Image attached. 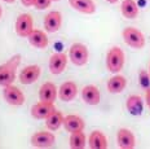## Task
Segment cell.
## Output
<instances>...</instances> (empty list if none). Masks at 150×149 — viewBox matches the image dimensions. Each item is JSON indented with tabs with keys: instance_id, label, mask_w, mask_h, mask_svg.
Masks as SVG:
<instances>
[{
	"instance_id": "5b68a950",
	"label": "cell",
	"mask_w": 150,
	"mask_h": 149,
	"mask_svg": "<svg viewBox=\"0 0 150 149\" xmlns=\"http://www.w3.org/2000/svg\"><path fill=\"white\" fill-rule=\"evenodd\" d=\"M3 96H4V100L7 101L9 105H13V106H20V105H23V102H25L23 92L21 91L18 87H16L13 84L4 87Z\"/></svg>"
},
{
	"instance_id": "44dd1931",
	"label": "cell",
	"mask_w": 150,
	"mask_h": 149,
	"mask_svg": "<svg viewBox=\"0 0 150 149\" xmlns=\"http://www.w3.org/2000/svg\"><path fill=\"white\" fill-rule=\"evenodd\" d=\"M126 86H127V79L123 75H119V74L111 77L108 80V91L110 94H120L126 88Z\"/></svg>"
},
{
	"instance_id": "7c38bea8",
	"label": "cell",
	"mask_w": 150,
	"mask_h": 149,
	"mask_svg": "<svg viewBox=\"0 0 150 149\" xmlns=\"http://www.w3.org/2000/svg\"><path fill=\"white\" fill-rule=\"evenodd\" d=\"M54 106L51 102H44L40 101L35 104L33 108H31V116H33L35 119H45L49 114H52L54 111Z\"/></svg>"
},
{
	"instance_id": "ac0fdd59",
	"label": "cell",
	"mask_w": 150,
	"mask_h": 149,
	"mask_svg": "<svg viewBox=\"0 0 150 149\" xmlns=\"http://www.w3.org/2000/svg\"><path fill=\"white\" fill-rule=\"evenodd\" d=\"M69 4L73 9L84 14H93L96 12V4L93 0H69Z\"/></svg>"
},
{
	"instance_id": "9a60e30c",
	"label": "cell",
	"mask_w": 150,
	"mask_h": 149,
	"mask_svg": "<svg viewBox=\"0 0 150 149\" xmlns=\"http://www.w3.org/2000/svg\"><path fill=\"white\" fill-rule=\"evenodd\" d=\"M57 94H58L57 87L51 82H45L39 89V99H40V101L51 102V104H53V102L56 101Z\"/></svg>"
},
{
	"instance_id": "f1b7e54d",
	"label": "cell",
	"mask_w": 150,
	"mask_h": 149,
	"mask_svg": "<svg viewBox=\"0 0 150 149\" xmlns=\"http://www.w3.org/2000/svg\"><path fill=\"white\" fill-rule=\"evenodd\" d=\"M3 1H5V3H8V4H11V3H14L16 0H3Z\"/></svg>"
},
{
	"instance_id": "4dcf8cb0",
	"label": "cell",
	"mask_w": 150,
	"mask_h": 149,
	"mask_svg": "<svg viewBox=\"0 0 150 149\" xmlns=\"http://www.w3.org/2000/svg\"><path fill=\"white\" fill-rule=\"evenodd\" d=\"M149 77H150V66H149Z\"/></svg>"
},
{
	"instance_id": "6da1fadb",
	"label": "cell",
	"mask_w": 150,
	"mask_h": 149,
	"mask_svg": "<svg viewBox=\"0 0 150 149\" xmlns=\"http://www.w3.org/2000/svg\"><path fill=\"white\" fill-rule=\"evenodd\" d=\"M20 61L21 56L16 55L5 64L0 65V86L1 87L13 84V82L16 80V74H17Z\"/></svg>"
},
{
	"instance_id": "d6986e66",
	"label": "cell",
	"mask_w": 150,
	"mask_h": 149,
	"mask_svg": "<svg viewBox=\"0 0 150 149\" xmlns=\"http://www.w3.org/2000/svg\"><path fill=\"white\" fill-rule=\"evenodd\" d=\"M88 145L91 149H106L108 148V139L104 135V132L98 131H92L88 138Z\"/></svg>"
},
{
	"instance_id": "7a4b0ae2",
	"label": "cell",
	"mask_w": 150,
	"mask_h": 149,
	"mask_svg": "<svg viewBox=\"0 0 150 149\" xmlns=\"http://www.w3.org/2000/svg\"><path fill=\"white\" fill-rule=\"evenodd\" d=\"M124 52L119 47H112L106 55V67L112 74H118L124 66Z\"/></svg>"
},
{
	"instance_id": "9c48e42d",
	"label": "cell",
	"mask_w": 150,
	"mask_h": 149,
	"mask_svg": "<svg viewBox=\"0 0 150 149\" xmlns=\"http://www.w3.org/2000/svg\"><path fill=\"white\" fill-rule=\"evenodd\" d=\"M62 25V16L60 12L52 11L44 17V29L47 33H57Z\"/></svg>"
},
{
	"instance_id": "8992f818",
	"label": "cell",
	"mask_w": 150,
	"mask_h": 149,
	"mask_svg": "<svg viewBox=\"0 0 150 149\" xmlns=\"http://www.w3.org/2000/svg\"><path fill=\"white\" fill-rule=\"evenodd\" d=\"M34 30V21L33 17L29 13L20 14L16 20V33L17 35L22 36V38H27Z\"/></svg>"
},
{
	"instance_id": "d4e9b609",
	"label": "cell",
	"mask_w": 150,
	"mask_h": 149,
	"mask_svg": "<svg viewBox=\"0 0 150 149\" xmlns=\"http://www.w3.org/2000/svg\"><path fill=\"white\" fill-rule=\"evenodd\" d=\"M52 0H35V3H34V7L36 9H39V11H43V9H47L51 5Z\"/></svg>"
},
{
	"instance_id": "30bf717a",
	"label": "cell",
	"mask_w": 150,
	"mask_h": 149,
	"mask_svg": "<svg viewBox=\"0 0 150 149\" xmlns=\"http://www.w3.org/2000/svg\"><path fill=\"white\" fill-rule=\"evenodd\" d=\"M66 65H67V56L65 53H62V52L52 55L51 58H49V70L54 75L61 74L65 70Z\"/></svg>"
},
{
	"instance_id": "1f68e13d",
	"label": "cell",
	"mask_w": 150,
	"mask_h": 149,
	"mask_svg": "<svg viewBox=\"0 0 150 149\" xmlns=\"http://www.w3.org/2000/svg\"><path fill=\"white\" fill-rule=\"evenodd\" d=\"M52 1H58V0H52Z\"/></svg>"
},
{
	"instance_id": "3957f363",
	"label": "cell",
	"mask_w": 150,
	"mask_h": 149,
	"mask_svg": "<svg viewBox=\"0 0 150 149\" xmlns=\"http://www.w3.org/2000/svg\"><path fill=\"white\" fill-rule=\"evenodd\" d=\"M123 35V40L127 45H129L131 48H135V49H141L145 47V36L144 34L140 31L139 29L132 26H128L123 30L122 33Z\"/></svg>"
},
{
	"instance_id": "4fadbf2b",
	"label": "cell",
	"mask_w": 150,
	"mask_h": 149,
	"mask_svg": "<svg viewBox=\"0 0 150 149\" xmlns=\"http://www.w3.org/2000/svg\"><path fill=\"white\" fill-rule=\"evenodd\" d=\"M64 127L67 132H78V131H83L86 123H84L83 118L75 114H70V116L64 117Z\"/></svg>"
},
{
	"instance_id": "4316f807",
	"label": "cell",
	"mask_w": 150,
	"mask_h": 149,
	"mask_svg": "<svg viewBox=\"0 0 150 149\" xmlns=\"http://www.w3.org/2000/svg\"><path fill=\"white\" fill-rule=\"evenodd\" d=\"M145 100H146V104H148V106H149V109H150V88H148V91H146Z\"/></svg>"
},
{
	"instance_id": "83f0119b",
	"label": "cell",
	"mask_w": 150,
	"mask_h": 149,
	"mask_svg": "<svg viewBox=\"0 0 150 149\" xmlns=\"http://www.w3.org/2000/svg\"><path fill=\"white\" fill-rule=\"evenodd\" d=\"M108 3H110V4H115V3L118 1V0H106Z\"/></svg>"
},
{
	"instance_id": "603a6c76",
	"label": "cell",
	"mask_w": 150,
	"mask_h": 149,
	"mask_svg": "<svg viewBox=\"0 0 150 149\" xmlns=\"http://www.w3.org/2000/svg\"><path fill=\"white\" fill-rule=\"evenodd\" d=\"M45 125L48 127V130H51V131H57L64 125V116H62V113L58 110H54L52 114H49L45 118Z\"/></svg>"
},
{
	"instance_id": "52a82bcc",
	"label": "cell",
	"mask_w": 150,
	"mask_h": 149,
	"mask_svg": "<svg viewBox=\"0 0 150 149\" xmlns=\"http://www.w3.org/2000/svg\"><path fill=\"white\" fill-rule=\"evenodd\" d=\"M56 143L54 133L48 131H39L31 136V145L35 148H51Z\"/></svg>"
},
{
	"instance_id": "f546056e",
	"label": "cell",
	"mask_w": 150,
	"mask_h": 149,
	"mask_svg": "<svg viewBox=\"0 0 150 149\" xmlns=\"http://www.w3.org/2000/svg\"><path fill=\"white\" fill-rule=\"evenodd\" d=\"M1 14H3V8H1V5H0V18H1Z\"/></svg>"
},
{
	"instance_id": "e0dca14e",
	"label": "cell",
	"mask_w": 150,
	"mask_h": 149,
	"mask_svg": "<svg viewBox=\"0 0 150 149\" xmlns=\"http://www.w3.org/2000/svg\"><path fill=\"white\" fill-rule=\"evenodd\" d=\"M27 38H29V43L35 48L44 49V48L48 47V43H49L48 36H47V34L44 31H42V30L34 29Z\"/></svg>"
},
{
	"instance_id": "8fae6325",
	"label": "cell",
	"mask_w": 150,
	"mask_h": 149,
	"mask_svg": "<svg viewBox=\"0 0 150 149\" xmlns=\"http://www.w3.org/2000/svg\"><path fill=\"white\" fill-rule=\"evenodd\" d=\"M117 141L122 149H133L136 147L135 135L127 128H120L117 133Z\"/></svg>"
},
{
	"instance_id": "cb8c5ba5",
	"label": "cell",
	"mask_w": 150,
	"mask_h": 149,
	"mask_svg": "<svg viewBox=\"0 0 150 149\" xmlns=\"http://www.w3.org/2000/svg\"><path fill=\"white\" fill-rule=\"evenodd\" d=\"M70 147L73 149H83L86 147V135L83 131H78V132H71L70 135Z\"/></svg>"
},
{
	"instance_id": "7402d4cb",
	"label": "cell",
	"mask_w": 150,
	"mask_h": 149,
	"mask_svg": "<svg viewBox=\"0 0 150 149\" xmlns=\"http://www.w3.org/2000/svg\"><path fill=\"white\" fill-rule=\"evenodd\" d=\"M120 11L123 17L127 20H135L139 16V7H137L135 0H123L120 5Z\"/></svg>"
},
{
	"instance_id": "ffe728a7",
	"label": "cell",
	"mask_w": 150,
	"mask_h": 149,
	"mask_svg": "<svg viewBox=\"0 0 150 149\" xmlns=\"http://www.w3.org/2000/svg\"><path fill=\"white\" fill-rule=\"evenodd\" d=\"M126 108L132 116H141L144 110V102L142 99L139 95H131L127 99Z\"/></svg>"
},
{
	"instance_id": "277c9868",
	"label": "cell",
	"mask_w": 150,
	"mask_h": 149,
	"mask_svg": "<svg viewBox=\"0 0 150 149\" xmlns=\"http://www.w3.org/2000/svg\"><path fill=\"white\" fill-rule=\"evenodd\" d=\"M88 48L82 43H74L69 49V58L75 66H84L88 62Z\"/></svg>"
},
{
	"instance_id": "2e32d148",
	"label": "cell",
	"mask_w": 150,
	"mask_h": 149,
	"mask_svg": "<svg viewBox=\"0 0 150 149\" xmlns=\"http://www.w3.org/2000/svg\"><path fill=\"white\" fill-rule=\"evenodd\" d=\"M78 95V87L74 82H65L62 83L58 89V96L62 101H73Z\"/></svg>"
},
{
	"instance_id": "5bb4252c",
	"label": "cell",
	"mask_w": 150,
	"mask_h": 149,
	"mask_svg": "<svg viewBox=\"0 0 150 149\" xmlns=\"http://www.w3.org/2000/svg\"><path fill=\"white\" fill-rule=\"evenodd\" d=\"M82 99L86 104L88 105H97L100 100H101V94L100 89L93 84H88L83 87L82 89Z\"/></svg>"
},
{
	"instance_id": "484cf974",
	"label": "cell",
	"mask_w": 150,
	"mask_h": 149,
	"mask_svg": "<svg viewBox=\"0 0 150 149\" xmlns=\"http://www.w3.org/2000/svg\"><path fill=\"white\" fill-rule=\"evenodd\" d=\"M21 3H22L25 7H31V5H34L35 0H21Z\"/></svg>"
},
{
	"instance_id": "ba28073f",
	"label": "cell",
	"mask_w": 150,
	"mask_h": 149,
	"mask_svg": "<svg viewBox=\"0 0 150 149\" xmlns=\"http://www.w3.org/2000/svg\"><path fill=\"white\" fill-rule=\"evenodd\" d=\"M40 73H42V69L39 65H27L26 67H23V70H21L20 82L22 84H33L39 79Z\"/></svg>"
}]
</instances>
